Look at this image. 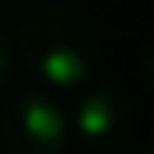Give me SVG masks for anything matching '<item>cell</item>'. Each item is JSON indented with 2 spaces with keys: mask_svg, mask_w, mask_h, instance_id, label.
<instances>
[{
  "mask_svg": "<svg viewBox=\"0 0 154 154\" xmlns=\"http://www.w3.org/2000/svg\"><path fill=\"white\" fill-rule=\"evenodd\" d=\"M136 111L133 100L111 82L93 86L75 108V136L90 154H122L133 140Z\"/></svg>",
  "mask_w": 154,
  "mask_h": 154,
  "instance_id": "3957f363",
  "label": "cell"
},
{
  "mask_svg": "<svg viewBox=\"0 0 154 154\" xmlns=\"http://www.w3.org/2000/svg\"><path fill=\"white\" fill-rule=\"evenodd\" d=\"M14 43H11V36L0 29V90L11 82V75H14Z\"/></svg>",
  "mask_w": 154,
  "mask_h": 154,
  "instance_id": "277c9868",
  "label": "cell"
},
{
  "mask_svg": "<svg viewBox=\"0 0 154 154\" xmlns=\"http://www.w3.org/2000/svg\"><path fill=\"white\" fill-rule=\"evenodd\" d=\"M140 75L147 86H154V39L143 43V50H140Z\"/></svg>",
  "mask_w": 154,
  "mask_h": 154,
  "instance_id": "5b68a950",
  "label": "cell"
},
{
  "mask_svg": "<svg viewBox=\"0 0 154 154\" xmlns=\"http://www.w3.org/2000/svg\"><path fill=\"white\" fill-rule=\"evenodd\" d=\"M140 154H154V147H147V151H140Z\"/></svg>",
  "mask_w": 154,
  "mask_h": 154,
  "instance_id": "8992f818",
  "label": "cell"
},
{
  "mask_svg": "<svg viewBox=\"0 0 154 154\" xmlns=\"http://www.w3.org/2000/svg\"><path fill=\"white\" fill-rule=\"evenodd\" d=\"M4 154H61L68 143V118L43 90H22L0 115Z\"/></svg>",
  "mask_w": 154,
  "mask_h": 154,
  "instance_id": "7a4b0ae2",
  "label": "cell"
},
{
  "mask_svg": "<svg viewBox=\"0 0 154 154\" xmlns=\"http://www.w3.org/2000/svg\"><path fill=\"white\" fill-rule=\"evenodd\" d=\"M0 154H4V151H0Z\"/></svg>",
  "mask_w": 154,
  "mask_h": 154,
  "instance_id": "52a82bcc",
  "label": "cell"
},
{
  "mask_svg": "<svg viewBox=\"0 0 154 154\" xmlns=\"http://www.w3.org/2000/svg\"><path fill=\"white\" fill-rule=\"evenodd\" d=\"M14 54L43 86L75 90L97 75L100 36L79 11L65 4H39L18 22Z\"/></svg>",
  "mask_w": 154,
  "mask_h": 154,
  "instance_id": "6da1fadb",
  "label": "cell"
}]
</instances>
